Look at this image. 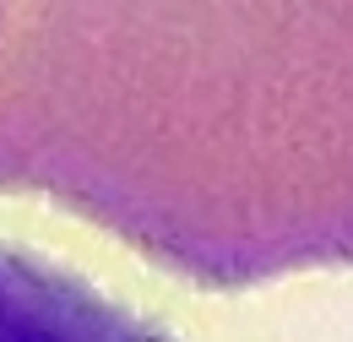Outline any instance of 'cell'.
Returning <instances> with one entry per match:
<instances>
[{
  "label": "cell",
  "instance_id": "7a4b0ae2",
  "mask_svg": "<svg viewBox=\"0 0 353 342\" xmlns=\"http://www.w3.org/2000/svg\"><path fill=\"white\" fill-rule=\"evenodd\" d=\"M0 342H179L98 283L0 239Z\"/></svg>",
  "mask_w": 353,
  "mask_h": 342
},
{
  "label": "cell",
  "instance_id": "6da1fadb",
  "mask_svg": "<svg viewBox=\"0 0 353 342\" xmlns=\"http://www.w3.org/2000/svg\"><path fill=\"white\" fill-rule=\"evenodd\" d=\"M0 190L201 288L353 266V0H0Z\"/></svg>",
  "mask_w": 353,
  "mask_h": 342
}]
</instances>
